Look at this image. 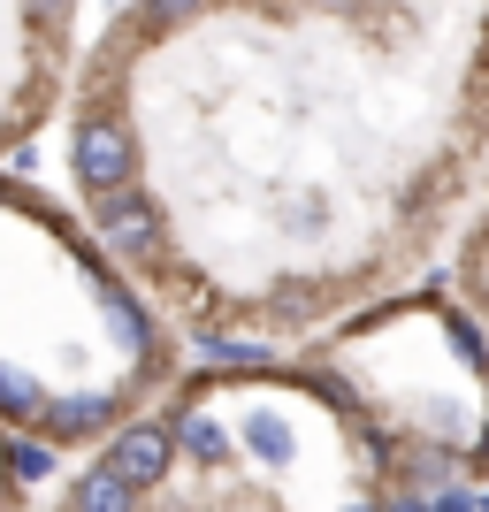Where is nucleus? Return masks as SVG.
<instances>
[{
  "mask_svg": "<svg viewBox=\"0 0 489 512\" xmlns=\"http://www.w3.org/2000/svg\"><path fill=\"white\" fill-rule=\"evenodd\" d=\"M69 169H77V184H85L92 199L130 192V176H138V138H130L115 115H85V123H77V146H69Z\"/></svg>",
  "mask_w": 489,
  "mask_h": 512,
  "instance_id": "obj_1",
  "label": "nucleus"
},
{
  "mask_svg": "<svg viewBox=\"0 0 489 512\" xmlns=\"http://www.w3.org/2000/svg\"><path fill=\"white\" fill-rule=\"evenodd\" d=\"M100 467H115L130 490H161L169 467H176V428L169 421H130V428H115Z\"/></svg>",
  "mask_w": 489,
  "mask_h": 512,
  "instance_id": "obj_2",
  "label": "nucleus"
},
{
  "mask_svg": "<svg viewBox=\"0 0 489 512\" xmlns=\"http://www.w3.org/2000/svg\"><path fill=\"white\" fill-rule=\"evenodd\" d=\"M92 230H100V245H115L123 260L161 253V207H153L146 192H107V199H92Z\"/></svg>",
  "mask_w": 489,
  "mask_h": 512,
  "instance_id": "obj_3",
  "label": "nucleus"
},
{
  "mask_svg": "<svg viewBox=\"0 0 489 512\" xmlns=\"http://www.w3.org/2000/svg\"><path fill=\"white\" fill-rule=\"evenodd\" d=\"M115 406H123V398H107V390H85V398H54L39 428L54 436V444H77V436H100V428L115 421Z\"/></svg>",
  "mask_w": 489,
  "mask_h": 512,
  "instance_id": "obj_4",
  "label": "nucleus"
},
{
  "mask_svg": "<svg viewBox=\"0 0 489 512\" xmlns=\"http://www.w3.org/2000/svg\"><path fill=\"white\" fill-rule=\"evenodd\" d=\"M176 451L192 459V467H230V451H237V436L222 421H207V413H176Z\"/></svg>",
  "mask_w": 489,
  "mask_h": 512,
  "instance_id": "obj_5",
  "label": "nucleus"
},
{
  "mask_svg": "<svg viewBox=\"0 0 489 512\" xmlns=\"http://www.w3.org/2000/svg\"><path fill=\"white\" fill-rule=\"evenodd\" d=\"M192 352L207 367H230V375H268L276 367V344H253V337H192Z\"/></svg>",
  "mask_w": 489,
  "mask_h": 512,
  "instance_id": "obj_6",
  "label": "nucleus"
},
{
  "mask_svg": "<svg viewBox=\"0 0 489 512\" xmlns=\"http://www.w3.org/2000/svg\"><path fill=\"white\" fill-rule=\"evenodd\" d=\"M100 306H107V321H115V337H123L130 352H146V344H153V321H146V306L130 299L123 283H107V276H100Z\"/></svg>",
  "mask_w": 489,
  "mask_h": 512,
  "instance_id": "obj_7",
  "label": "nucleus"
},
{
  "mask_svg": "<svg viewBox=\"0 0 489 512\" xmlns=\"http://www.w3.org/2000/svg\"><path fill=\"white\" fill-rule=\"evenodd\" d=\"M77 512H138V490H130L115 467H92L77 482Z\"/></svg>",
  "mask_w": 489,
  "mask_h": 512,
  "instance_id": "obj_8",
  "label": "nucleus"
},
{
  "mask_svg": "<svg viewBox=\"0 0 489 512\" xmlns=\"http://www.w3.org/2000/svg\"><path fill=\"white\" fill-rule=\"evenodd\" d=\"M237 444L253 451V459H268V467H283V459H291V428H283L276 413H245V428H237Z\"/></svg>",
  "mask_w": 489,
  "mask_h": 512,
  "instance_id": "obj_9",
  "label": "nucleus"
},
{
  "mask_svg": "<svg viewBox=\"0 0 489 512\" xmlns=\"http://www.w3.org/2000/svg\"><path fill=\"white\" fill-rule=\"evenodd\" d=\"M0 459H8L16 482H46V474H54V436H8Z\"/></svg>",
  "mask_w": 489,
  "mask_h": 512,
  "instance_id": "obj_10",
  "label": "nucleus"
},
{
  "mask_svg": "<svg viewBox=\"0 0 489 512\" xmlns=\"http://www.w3.org/2000/svg\"><path fill=\"white\" fill-rule=\"evenodd\" d=\"M46 406H54V398H46V390L31 383V375L0 367V413H16V421H46Z\"/></svg>",
  "mask_w": 489,
  "mask_h": 512,
  "instance_id": "obj_11",
  "label": "nucleus"
},
{
  "mask_svg": "<svg viewBox=\"0 0 489 512\" xmlns=\"http://www.w3.org/2000/svg\"><path fill=\"white\" fill-rule=\"evenodd\" d=\"M199 8H207V0H138V23H146V31H176V23L199 16Z\"/></svg>",
  "mask_w": 489,
  "mask_h": 512,
  "instance_id": "obj_12",
  "label": "nucleus"
},
{
  "mask_svg": "<svg viewBox=\"0 0 489 512\" xmlns=\"http://www.w3.org/2000/svg\"><path fill=\"white\" fill-rule=\"evenodd\" d=\"M451 344L467 352V367H474V375H489V344H482V329H474V321H459V314H451Z\"/></svg>",
  "mask_w": 489,
  "mask_h": 512,
  "instance_id": "obj_13",
  "label": "nucleus"
},
{
  "mask_svg": "<svg viewBox=\"0 0 489 512\" xmlns=\"http://www.w3.org/2000/svg\"><path fill=\"white\" fill-rule=\"evenodd\" d=\"M428 512H482V490H467V482H444V490L428 497Z\"/></svg>",
  "mask_w": 489,
  "mask_h": 512,
  "instance_id": "obj_14",
  "label": "nucleus"
},
{
  "mask_svg": "<svg viewBox=\"0 0 489 512\" xmlns=\"http://www.w3.org/2000/svg\"><path fill=\"white\" fill-rule=\"evenodd\" d=\"M69 8H77V0H23V16H31V23H62Z\"/></svg>",
  "mask_w": 489,
  "mask_h": 512,
  "instance_id": "obj_15",
  "label": "nucleus"
},
{
  "mask_svg": "<svg viewBox=\"0 0 489 512\" xmlns=\"http://www.w3.org/2000/svg\"><path fill=\"white\" fill-rule=\"evenodd\" d=\"M383 512H428V490H390Z\"/></svg>",
  "mask_w": 489,
  "mask_h": 512,
  "instance_id": "obj_16",
  "label": "nucleus"
},
{
  "mask_svg": "<svg viewBox=\"0 0 489 512\" xmlns=\"http://www.w3.org/2000/svg\"><path fill=\"white\" fill-rule=\"evenodd\" d=\"M321 8H337V16H360L367 0H321Z\"/></svg>",
  "mask_w": 489,
  "mask_h": 512,
  "instance_id": "obj_17",
  "label": "nucleus"
},
{
  "mask_svg": "<svg viewBox=\"0 0 489 512\" xmlns=\"http://www.w3.org/2000/svg\"><path fill=\"white\" fill-rule=\"evenodd\" d=\"M352 512H383V497H367V505H352Z\"/></svg>",
  "mask_w": 489,
  "mask_h": 512,
  "instance_id": "obj_18",
  "label": "nucleus"
},
{
  "mask_svg": "<svg viewBox=\"0 0 489 512\" xmlns=\"http://www.w3.org/2000/svg\"><path fill=\"white\" fill-rule=\"evenodd\" d=\"M482 512H489V490H482Z\"/></svg>",
  "mask_w": 489,
  "mask_h": 512,
  "instance_id": "obj_19",
  "label": "nucleus"
}]
</instances>
